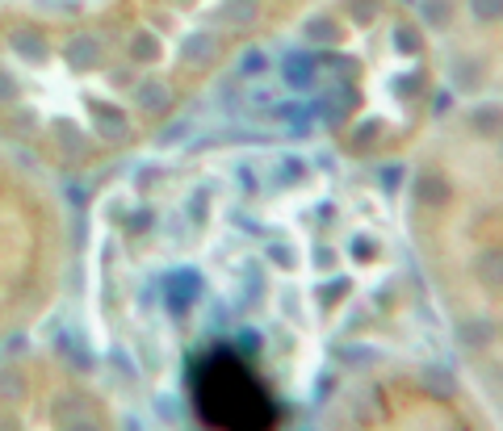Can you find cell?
I'll use <instances>...</instances> for the list:
<instances>
[{
    "label": "cell",
    "instance_id": "1",
    "mask_svg": "<svg viewBox=\"0 0 503 431\" xmlns=\"http://www.w3.org/2000/svg\"><path fill=\"white\" fill-rule=\"evenodd\" d=\"M197 298H201V277H197L193 268H176V272L164 277V306H168L176 319H185Z\"/></svg>",
    "mask_w": 503,
    "mask_h": 431
},
{
    "label": "cell",
    "instance_id": "2",
    "mask_svg": "<svg viewBox=\"0 0 503 431\" xmlns=\"http://www.w3.org/2000/svg\"><path fill=\"white\" fill-rule=\"evenodd\" d=\"M63 54H67V63H71L76 71H84V67H92V63L101 59V46H97V38H88V34H80V38H67V46H63Z\"/></svg>",
    "mask_w": 503,
    "mask_h": 431
},
{
    "label": "cell",
    "instance_id": "3",
    "mask_svg": "<svg viewBox=\"0 0 503 431\" xmlns=\"http://www.w3.org/2000/svg\"><path fill=\"white\" fill-rule=\"evenodd\" d=\"M285 84L290 88H315V54H285Z\"/></svg>",
    "mask_w": 503,
    "mask_h": 431
},
{
    "label": "cell",
    "instance_id": "4",
    "mask_svg": "<svg viewBox=\"0 0 503 431\" xmlns=\"http://www.w3.org/2000/svg\"><path fill=\"white\" fill-rule=\"evenodd\" d=\"M97 130H101V138H109V143H122V138L130 134V122H126V113H122V109H113V105H101V109H97Z\"/></svg>",
    "mask_w": 503,
    "mask_h": 431
},
{
    "label": "cell",
    "instance_id": "5",
    "mask_svg": "<svg viewBox=\"0 0 503 431\" xmlns=\"http://www.w3.org/2000/svg\"><path fill=\"white\" fill-rule=\"evenodd\" d=\"M134 101L147 105L151 113H164V109L172 105V92H168V84H160V80H143V84L134 88Z\"/></svg>",
    "mask_w": 503,
    "mask_h": 431
},
{
    "label": "cell",
    "instance_id": "6",
    "mask_svg": "<svg viewBox=\"0 0 503 431\" xmlns=\"http://www.w3.org/2000/svg\"><path fill=\"white\" fill-rule=\"evenodd\" d=\"M474 268H479V277H483V281H487L491 289H500V285H503V251H500V247H491V251H483Z\"/></svg>",
    "mask_w": 503,
    "mask_h": 431
},
{
    "label": "cell",
    "instance_id": "7",
    "mask_svg": "<svg viewBox=\"0 0 503 431\" xmlns=\"http://www.w3.org/2000/svg\"><path fill=\"white\" fill-rule=\"evenodd\" d=\"M416 197H420L424 205H437V201H445V197H449V184H445V180H437V176H420Z\"/></svg>",
    "mask_w": 503,
    "mask_h": 431
},
{
    "label": "cell",
    "instance_id": "8",
    "mask_svg": "<svg viewBox=\"0 0 503 431\" xmlns=\"http://www.w3.org/2000/svg\"><path fill=\"white\" fill-rule=\"evenodd\" d=\"M470 126H474L479 134H495V130H503V113L500 109H474Z\"/></svg>",
    "mask_w": 503,
    "mask_h": 431
},
{
    "label": "cell",
    "instance_id": "9",
    "mask_svg": "<svg viewBox=\"0 0 503 431\" xmlns=\"http://www.w3.org/2000/svg\"><path fill=\"white\" fill-rule=\"evenodd\" d=\"M13 50L25 54V59H38V63L46 59V46L38 42V34H17V38H13Z\"/></svg>",
    "mask_w": 503,
    "mask_h": 431
},
{
    "label": "cell",
    "instance_id": "10",
    "mask_svg": "<svg viewBox=\"0 0 503 431\" xmlns=\"http://www.w3.org/2000/svg\"><path fill=\"white\" fill-rule=\"evenodd\" d=\"M130 54H134L139 63H155V59H160V42H155L151 34H139V38L130 42Z\"/></svg>",
    "mask_w": 503,
    "mask_h": 431
},
{
    "label": "cell",
    "instance_id": "11",
    "mask_svg": "<svg viewBox=\"0 0 503 431\" xmlns=\"http://www.w3.org/2000/svg\"><path fill=\"white\" fill-rule=\"evenodd\" d=\"M180 54H185L189 63H193V59H210V54H214V42H210L206 34H193V38H185Z\"/></svg>",
    "mask_w": 503,
    "mask_h": 431
},
{
    "label": "cell",
    "instance_id": "12",
    "mask_svg": "<svg viewBox=\"0 0 503 431\" xmlns=\"http://www.w3.org/2000/svg\"><path fill=\"white\" fill-rule=\"evenodd\" d=\"M306 38H315V42H336V21H332V17L306 21Z\"/></svg>",
    "mask_w": 503,
    "mask_h": 431
},
{
    "label": "cell",
    "instance_id": "13",
    "mask_svg": "<svg viewBox=\"0 0 503 431\" xmlns=\"http://www.w3.org/2000/svg\"><path fill=\"white\" fill-rule=\"evenodd\" d=\"M470 8H474V17H483V21H500L503 17V0H470Z\"/></svg>",
    "mask_w": 503,
    "mask_h": 431
},
{
    "label": "cell",
    "instance_id": "14",
    "mask_svg": "<svg viewBox=\"0 0 503 431\" xmlns=\"http://www.w3.org/2000/svg\"><path fill=\"white\" fill-rule=\"evenodd\" d=\"M264 63H269V59H264L260 50H248V54H243V63H239V75H260V71H264Z\"/></svg>",
    "mask_w": 503,
    "mask_h": 431
},
{
    "label": "cell",
    "instance_id": "15",
    "mask_svg": "<svg viewBox=\"0 0 503 431\" xmlns=\"http://www.w3.org/2000/svg\"><path fill=\"white\" fill-rule=\"evenodd\" d=\"M462 335H466V344H487V335H491V323H474V327H462Z\"/></svg>",
    "mask_w": 503,
    "mask_h": 431
},
{
    "label": "cell",
    "instance_id": "16",
    "mask_svg": "<svg viewBox=\"0 0 503 431\" xmlns=\"http://www.w3.org/2000/svg\"><path fill=\"white\" fill-rule=\"evenodd\" d=\"M428 386H432V390H441V398H453V381H449L441 369H432V373H428Z\"/></svg>",
    "mask_w": 503,
    "mask_h": 431
},
{
    "label": "cell",
    "instance_id": "17",
    "mask_svg": "<svg viewBox=\"0 0 503 431\" xmlns=\"http://www.w3.org/2000/svg\"><path fill=\"white\" fill-rule=\"evenodd\" d=\"M399 46H403V50H411V54H416V50H420V34H416V29H411V25H399Z\"/></svg>",
    "mask_w": 503,
    "mask_h": 431
},
{
    "label": "cell",
    "instance_id": "18",
    "mask_svg": "<svg viewBox=\"0 0 503 431\" xmlns=\"http://www.w3.org/2000/svg\"><path fill=\"white\" fill-rule=\"evenodd\" d=\"M147 226H151V210H139V214H130V222H126L130 235H143Z\"/></svg>",
    "mask_w": 503,
    "mask_h": 431
},
{
    "label": "cell",
    "instance_id": "19",
    "mask_svg": "<svg viewBox=\"0 0 503 431\" xmlns=\"http://www.w3.org/2000/svg\"><path fill=\"white\" fill-rule=\"evenodd\" d=\"M269 260H277L281 268H290V264H294V256H290V251H285L281 243H273V247H269Z\"/></svg>",
    "mask_w": 503,
    "mask_h": 431
},
{
    "label": "cell",
    "instance_id": "20",
    "mask_svg": "<svg viewBox=\"0 0 503 431\" xmlns=\"http://www.w3.org/2000/svg\"><path fill=\"white\" fill-rule=\"evenodd\" d=\"M239 348L243 352H260V335L256 331H239Z\"/></svg>",
    "mask_w": 503,
    "mask_h": 431
},
{
    "label": "cell",
    "instance_id": "21",
    "mask_svg": "<svg viewBox=\"0 0 503 431\" xmlns=\"http://www.w3.org/2000/svg\"><path fill=\"white\" fill-rule=\"evenodd\" d=\"M63 193H67V201H71V205H84V189H80L76 180H67V189H63Z\"/></svg>",
    "mask_w": 503,
    "mask_h": 431
},
{
    "label": "cell",
    "instance_id": "22",
    "mask_svg": "<svg viewBox=\"0 0 503 431\" xmlns=\"http://www.w3.org/2000/svg\"><path fill=\"white\" fill-rule=\"evenodd\" d=\"M189 214H193V218H206V193H193V201H189Z\"/></svg>",
    "mask_w": 503,
    "mask_h": 431
},
{
    "label": "cell",
    "instance_id": "23",
    "mask_svg": "<svg viewBox=\"0 0 503 431\" xmlns=\"http://www.w3.org/2000/svg\"><path fill=\"white\" fill-rule=\"evenodd\" d=\"M424 13H428V21H445V17H449V8H445V4H437V0H432Z\"/></svg>",
    "mask_w": 503,
    "mask_h": 431
},
{
    "label": "cell",
    "instance_id": "24",
    "mask_svg": "<svg viewBox=\"0 0 503 431\" xmlns=\"http://www.w3.org/2000/svg\"><path fill=\"white\" fill-rule=\"evenodd\" d=\"M382 184H386V193H395V189H399V168H386V172H382Z\"/></svg>",
    "mask_w": 503,
    "mask_h": 431
},
{
    "label": "cell",
    "instance_id": "25",
    "mask_svg": "<svg viewBox=\"0 0 503 431\" xmlns=\"http://www.w3.org/2000/svg\"><path fill=\"white\" fill-rule=\"evenodd\" d=\"M353 256H357V260H369V256H374V243L357 239V243H353Z\"/></svg>",
    "mask_w": 503,
    "mask_h": 431
},
{
    "label": "cell",
    "instance_id": "26",
    "mask_svg": "<svg viewBox=\"0 0 503 431\" xmlns=\"http://www.w3.org/2000/svg\"><path fill=\"white\" fill-rule=\"evenodd\" d=\"M432 109H437V113H449V92H437V96H432Z\"/></svg>",
    "mask_w": 503,
    "mask_h": 431
},
{
    "label": "cell",
    "instance_id": "27",
    "mask_svg": "<svg viewBox=\"0 0 503 431\" xmlns=\"http://www.w3.org/2000/svg\"><path fill=\"white\" fill-rule=\"evenodd\" d=\"M185 130H189V126H185V122H176V126H172V130H168V134H164V143H176V138H180V134H185Z\"/></svg>",
    "mask_w": 503,
    "mask_h": 431
},
{
    "label": "cell",
    "instance_id": "28",
    "mask_svg": "<svg viewBox=\"0 0 503 431\" xmlns=\"http://www.w3.org/2000/svg\"><path fill=\"white\" fill-rule=\"evenodd\" d=\"M315 264H319V268H327V264H332V251H327V247H319V251H315Z\"/></svg>",
    "mask_w": 503,
    "mask_h": 431
},
{
    "label": "cell",
    "instance_id": "29",
    "mask_svg": "<svg viewBox=\"0 0 503 431\" xmlns=\"http://www.w3.org/2000/svg\"><path fill=\"white\" fill-rule=\"evenodd\" d=\"M239 180H243V189H256V180H252V168H239Z\"/></svg>",
    "mask_w": 503,
    "mask_h": 431
}]
</instances>
